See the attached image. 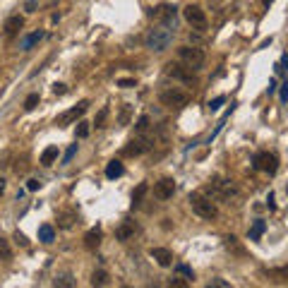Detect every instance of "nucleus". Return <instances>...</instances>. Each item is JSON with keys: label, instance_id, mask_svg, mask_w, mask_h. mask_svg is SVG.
Returning a JSON list of instances; mask_svg holds the SVG:
<instances>
[{"label": "nucleus", "instance_id": "1", "mask_svg": "<svg viewBox=\"0 0 288 288\" xmlns=\"http://www.w3.org/2000/svg\"><path fill=\"white\" fill-rule=\"evenodd\" d=\"M173 34H176V24H168V22H159L154 24L149 34L144 36V46L149 48V51H156V53H161V51H166L171 41H173Z\"/></svg>", "mask_w": 288, "mask_h": 288}, {"label": "nucleus", "instance_id": "2", "mask_svg": "<svg viewBox=\"0 0 288 288\" xmlns=\"http://www.w3.org/2000/svg\"><path fill=\"white\" fill-rule=\"evenodd\" d=\"M190 207H192V211L197 214V216H202V219H216L219 216V207L211 202V197H207V195H200V192H192L190 195Z\"/></svg>", "mask_w": 288, "mask_h": 288}, {"label": "nucleus", "instance_id": "3", "mask_svg": "<svg viewBox=\"0 0 288 288\" xmlns=\"http://www.w3.org/2000/svg\"><path fill=\"white\" fill-rule=\"evenodd\" d=\"M178 58H180L190 70H200V67H204V63H207V53H204L202 48H197V46H180V48H178Z\"/></svg>", "mask_w": 288, "mask_h": 288}, {"label": "nucleus", "instance_id": "4", "mask_svg": "<svg viewBox=\"0 0 288 288\" xmlns=\"http://www.w3.org/2000/svg\"><path fill=\"white\" fill-rule=\"evenodd\" d=\"M159 99H161V103L164 106H168V108H183L185 103L190 101V94L188 91H183V89H164L161 94H159Z\"/></svg>", "mask_w": 288, "mask_h": 288}, {"label": "nucleus", "instance_id": "5", "mask_svg": "<svg viewBox=\"0 0 288 288\" xmlns=\"http://www.w3.org/2000/svg\"><path fill=\"white\" fill-rule=\"evenodd\" d=\"M207 195H211V197H221V200H228V197H235V195H238V188L233 185L231 180L214 178V183L207 188Z\"/></svg>", "mask_w": 288, "mask_h": 288}, {"label": "nucleus", "instance_id": "6", "mask_svg": "<svg viewBox=\"0 0 288 288\" xmlns=\"http://www.w3.org/2000/svg\"><path fill=\"white\" fill-rule=\"evenodd\" d=\"M183 17H185V22H188L192 29H200V32L207 29V15H204V10H202L200 5H188V8L183 10Z\"/></svg>", "mask_w": 288, "mask_h": 288}, {"label": "nucleus", "instance_id": "7", "mask_svg": "<svg viewBox=\"0 0 288 288\" xmlns=\"http://www.w3.org/2000/svg\"><path fill=\"white\" fill-rule=\"evenodd\" d=\"M252 166H255L257 171H264V173H269V176H274L276 168H278V159H276V154L259 152V154L255 156V161H252Z\"/></svg>", "mask_w": 288, "mask_h": 288}, {"label": "nucleus", "instance_id": "8", "mask_svg": "<svg viewBox=\"0 0 288 288\" xmlns=\"http://www.w3.org/2000/svg\"><path fill=\"white\" fill-rule=\"evenodd\" d=\"M149 17H152V20H159V22L176 24L178 10L173 5H159V8H152V10H149Z\"/></svg>", "mask_w": 288, "mask_h": 288}, {"label": "nucleus", "instance_id": "9", "mask_svg": "<svg viewBox=\"0 0 288 288\" xmlns=\"http://www.w3.org/2000/svg\"><path fill=\"white\" fill-rule=\"evenodd\" d=\"M176 192V180L173 178H161L159 183H154V197L156 200H171Z\"/></svg>", "mask_w": 288, "mask_h": 288}, {"label": "nucleus", "instance_id": "10", "mask_svg": "<svg viewBox=\"0 0 288 288\" xmlns=\"http://www.w3.org/2000/svg\"><path fill=\"white\" fill-rule=\"evenodd\" d=\"M166 75H168V77H173V79H180V82H188V84L195 82L192 70H190V67L178 65V63H168V65H166Z\"/></svg>", "mask_w": 288, "mask_h": 288}, {"label": "nucleus", "instance_id": "11", "mask_svg": "<svg viewBox=\"0 0 288 288\" xmlns=\"http://www.w3.org/2000/svg\"><path fill=\"white\" fill-rule=\"evenodd\" d=\"M87 101H79L77 106H75V108H70V111H65L63 113V115H58V125H70V122H75L77 120V118H82V115H84V111H87Z\"/></svg>", "mask_w": 288, "mask_h": 288}, {"label": "nucleus", "instance_id": "12", "mask_svg": "<svg viewBox=\"0 0 288 288\" xmlns=\"http://www.w3.org/2000/svg\"><path fill=\"white\" fill-rule=\"evenodd\" d=\"M149 257H152L159 266L173 264V255H171V250H166V247H152V250H149Z\"/></svg>", "mask_w": 288, "mask_h": 288}, {"label": "nucleus", "instance_id": "13", "mask_svg": "<svg viewBox=\"0 0 288 288\" xmlns=\"http://www.w3.org/2000/svg\"><path fill=\"white\" fill-rule=\"evenodd\" d=\"M149 147H152V144L147 142L144 137H137V139H132V142H127V147H125V154H127V156H139V154H144Z\"/></svg>", "mask_w": 288, "mask_h": 288}, {"label": "nucleus", "instance_id": "14", "mask_svg": "<svg viewBox=\"0 0 288 288\" xmlns=\"http://www.w3.org/2000/svg\"><path fill=\"white\" fill-rule=\"evenodd\" d=\"M134 233H137V223L134 221H122L118 228H115V238L120 240V243H125V240H130Z\"/></svg>", "mask_w": 288, "mask_h": 288}, {"label": "nucleus", "instance_id": "15", "mask_svg": "<svg viewBox=\"0 0 288 288\" xmlns=\"http://www.w3.org/2000/svg\"><path fill=\"white\" fill-rule=\"evenodd\" d=\"M101 243V228H91V231L84 235V247L87 250H96Z\"/></svg>", "mask_w": 288, "mask_h": 288}, {"label": "nucleus", "instance_id": "16", "mask_svg": "<svg viewBox=\"0 0 288 288\" xmlns=\"http://www.w3.org/2000/svg\"><path fill=\"white\" fill-rule=\"evenodd\" d=\"M122 173H125V168H122L120 161H115V159L108 161V166H106V178H108V180H115V178H120Z\"/></svg>", "mask_w": 288, "mask_h": 288}, {"label": "nucleus", "instance_id": "17", "mask_svg": "<svg viewBox=\"0 0 288 288\" xmlns=\"http://www.w3.org/2000/svg\"><path fill=\"white\" fill-rule=\"evenodd\" d=\"M75 221H77V214H75V211H60V214H58V226H60V228H70Z\"/></svg>", "mask_w": 288, "mask_h": 288}, {"label": "nucleus", "instance_id": "18", "mask_svg": "<svg viewBox=\"0 0 288 288\" xmlns=\"http://www.w3.org/2000/svg\"><path fill=\"white\" fill-rule=\"evenodd\" d=\"M41 39H44V32H34V34H29V36H24L22 39V51H32Z\"/></svg>", "mask_w": 288, "mask_h": 288}, {"label": "nucleus", "instance_id": "19", "mask_svg": "<svg viewBox=\"0 0 288 288\" xmlns=\"http://www.w3.org/2000/svg\"><path fill=\"white\" fill-rule=\"evenodd\" d=\"M22 24H24V20L20 17V15H17V17H10V20L5 22V34H8V36H12V34H17L20 29H22Z\"/></svg>", "mask_w": 288, "mask_h": 288}, {"label": "nucleus", "instance_id": "20", "mask_svg": "<svg viewBox=\"0 0 288 288\" xmlns=\"http://www.w3.org/2000/svg\"><path fill=\"white\" fill-rule=\"evenodd\" d=\"M39 240H41V243H53V240H56V231H53V226L44 223V226L39 228Z\"/></svg>", "mask_w": 288, "mask_h": 288}, {"label": "nucleus", "instance_id": "21", "mask_svg": "<svg viewBox=\"0 0 288 288\" xmlns=\"http://www.w3.org/2000/svg\"><path fill=\"white\" fill-rule=\"evenodd\" d=\"M56 159H58V147H46L44 154H41V164H44V166H51Z\"/></svg>", "mask_w": 288, "mask_h": 288}, {"label": "nucleus", "instance_id": "22", "mask_svg": "<svg viewBox=\"0 0 288 288\" xmlns=\"http://www.w3.org/2000/svg\"><path fill=\"white\" fill-rule=\"evenodd\" d=\"M264 228H266L264 221H255V223H252V228L247 231V238H250V240H259V238H262V233H264Z\"/></svg>", "mask_w": 288, "mask_h": 288}, {"label": "nucleus", "instance_id": "23", "mask_svg": "<svg viewBox=\"0 0 288 288\" xmlns=\"http://www.w3.org/2000/svg\"><path fill=\"white\" fill-rule=\"evenodd\" d=\"M147 190H149V185H147V183H139V185H137V190L132 192V207H137V204L142 202V197L147 195Z\"/></svg>", "mask_w": 288, "mask_h": 288}, {"label": "nucleus", "instance_id": "24", "mask_svg": "<svg viewBox=\"0 0 288 288\" xmlns=\"http://www.w3.org/2000/svg\"><path fill=\"white\" fill-rule=\"evenodd\" d=\"M106 283H108V274H106V271H94V274H91V286H106Z\"/></svg>", "mask_w": 288, "mask_h": 288}, {"label": "nucleus", "instance_id": "25", "mask_svg": "<svg viewBox=\"0 0 288 288\" xmlns=\"http://www.w3.org/2000/svg\"><path fill=\"white\" fill-rule=\"evenodd\" d=\"M56 286H67V288H72V286H77V281L70 276V274H63V276H58V278H56Z\"/></svg>", "mask_w": 288, "mask_h": 288}, {"label": "nucleus", "instance_id": "26", "mask_svg": "<svg viewBox=\"0 0 288 288\" xmlns=\"http://www.w3.org/2000/svg\"><path fill=\"white\" fill-rule=\"evenodd\" d=\"M0 259H12V250H10V245H8V240H3L0 238Z\"/></svg>", "mask_w": 288, "mask_h": 288}, {"label": "nucleus", "instance_id": "27", "mask_svg": "<svg viewBox=\"0 0 288 288\" xmlns=\"http://www.w3.org/2000/svg\"><path fill=\"white\" fill-rule=\"evenodd\" d=\"M36 106H39V94H29L24 101V111H34Z\"/></svg>", "mask_w": 288, "mask_h": 288}, {"label": "nucleus", "instance_id": "28", "mask_svg": "<svg viewBox=\"0 0 288 288\" xmlns=\"http://www.w3.org/2000/svg\"><path fill=\"white\" fill-rule=\"evenodd\" d=\"M176 271L180 274V276H185V278H195V271H192L188 264H176Z\"/></svg>", "mask_w": 288, "mask_h": 288}, {"label": "nucleus", "instance_id": "29", "mask_svg": "<svg viewBox=\"0 0 288 288\" xmlns=\"http://www.w3.org/2000/svg\"><path fill=\"white\" fill-rule=\"evenodd\" d=\"M75 134H77L79 139H84L89 134V122H84V120H79L77 122V130H75Z\"/></svg>", "mask_w": 288, "mask_h": 288}, {"label": "nucleus", "instance_id": "30", "mask_svg": "<svg viewBox=\"0 0 288 288\" xmlns=\"http://www.w3.org/2000/svg\"><path fill=\"white\" fill-rule=\"evenodd\" d=\"M223 103H226V96H216L214 101H209V111H211V113H214V111H219V108H221Z\"/></svg>", "mask_w": 288, "mask_h": 288}, {"label": "nucleus", "instance_id": "31", "mask_svg": "<svg viewBox=\"0 0 288 288\" xmlns=\"http://www.w3.org/2000/svg\"><path fill=\"white\" fill-rule=\"evenodd\" d=\"M106 118H108V108H101L99 115H96V120H94V125H96V127H103Z\"/></svg>", "mask_w": 288, "mask_h": 288}, {"label": "nucleus", "instance_id": "32", "mask_svg": "<svg viewBox=\"0 0 288 288\" xmlns=\"http://www.w3.org/2000/svg\"><path fill=\"white\" fill-rule=\"evenodd\" d=\"M75 154H77V144H72V147H70V149L65 152V156H63V164H70Z\"/></svg>", "mask_w": 288, "mask_h": 288}, {"label": "nucleus", "instance_id": "33", "mask_svg": "<svg viewBox=\"0 0 288 288\" xmlns=\"http://www.w3.org/2000/svg\"><path fill=\"white\" fill-rule=\"evenodd\" d=\"M27 190H29V192H36V190H41V180H36V178L27 180Z\"/></svg>", "mask_w": 288, "mask_h": 288}, {"label": "nucleus", "instance_id": "34", "mask_svg": "<svg viewBox=\"0 0 288 288\" xmlns=\"http://www.w3.org/2000/svg\"><path fill=\"white\" fill-rule=\"evenodd\" d=\"M53 94H56V96H63V94H67V87L60 84V82H56V84H53Z\"/></svg>", "mask_w": 288, "mask_h": 288}, {"label": "nucleus", "instance_id": "35", "mask_svg": "<svg viewBox=\"0 0 288 288\" xmlns=\"http://www.w3.org/2000/svg\"><path fill=\"white\" fill-rule=\"evenodd\" d=\"M171 286L185 288V286H188V278H178V276H173V278H171Z\"/></svg>", "mask_w": 288, "mask_h": 288}, {"label": "nucleus", "instance_id": "36", "mask_svg": "<svg viewBox=\"0 0 288 288\" xmlns=\"http://www.w3.org/2000/svg\"><path fill=\"white\" fill-rule=\"evenodd\" d=\"M147 127H149V118H147V115H142V118L137 120V130H139V132H144Z\"/></svg>", "mask_w": 288, "mask_h": 288}, {"label": "nucleus", "instance_id": "37", "mask_svg": "<svg viewBox=\"0 0 288 288\" xmlns=\"http://www.w3.org/2000/svg\"><path fill=\"white\" fill-rule=\"evenodd\" d=\"M118 87L130 89V87H137V82H134V79H118Z\"/></svg>", "mask_w": 288, "mask_h": 288}, {"label": "nucleus", "instance_id": "38", "mask_svg": "<svg viewBox=\"0 0 288 288\" xmlns=\"http://www.w3.org/2000/svg\"><path fill=\"white\" fill-rule=\"evenodd\" d=\"M281 101H288V79L281 84Z\"/></svg>", "mask_w": 288, "mask_h": 288}, {"label": "nucleus", "instance_id": "39", "mask_svg": "<svg viewBox=\"0 0 288 288\" xmlns=\"http://www.w3.org/2000/svg\"><path fill=\"white\" fill-rule=\"evenodd\" d=\"M209 286H214V288H228V283H226V281H221V278H214Z\"/></svg>", "mask_w": 288, "mask_h": 288}, {"label": "nucleus", "instance_id": "40", "mask_svg": "<svg viewBox=\"0 0 288 288\" xmlns=\"http://www.w3.org/2000/svg\"><path fill=\"white\" fill-rule=\"evenodd\" d=\"M278 276L283 278V281H288V264L283 266V269H278Z\"/></svg>", "mask_w": 288, "mask_h": 288}, {"label": "nucleus", "instance_id": "41", "mask_svg": "<svg viewBox=\"0 0 288 288\" xmlns=\"http://www.w3.org/2000/svg\"><path fill=\"white\" fill-rule=\"evenodd\" d=\"M278 70H286V72H288V56L281 58V67H278Z\"/></svg>", "mask_w": 288, "mask_h": 288}, {"label": "nucleus", "instance_id": "42", "mask_svg": "<svg viewBox=\"0 0 288 288\" xmlns=\"http://www.w3.org/2000/svg\"><path fill=\"white\" fill-rule=\"evenodd\" d=\"M34 8H36V0H29L27 3V12H34Z\"/></svg>", "mask_w": 288, "mask_h": 288}, {"label": "nucleus", "instance_id": "43", "mask_svg": "<svg viewBox=\"0 0 288 288\" xmlns=\"http://www.w3.org/2000/svg\"><path fill=\"white\" fill-rule=\"evenodd\" d=\"M3 190H5V180L0 178V195H3Z\"/></svg>", "mask_w": 288, "mask_h": 288}, {"label": "nucleus", "instance_id": "44", "mask_svg": "<svg viewBox=\"0 0 288 288\" xmlns=\"http://www.w3.org/2000/svg\"><path fill=\"white\" fill-rule=\"evenodd\" d=\"M262 3H264L266 8H269V5H271V3H274V0H262Z\"/></svg>", "mask_w": 288, "mask_h": 288}]
</instances>
